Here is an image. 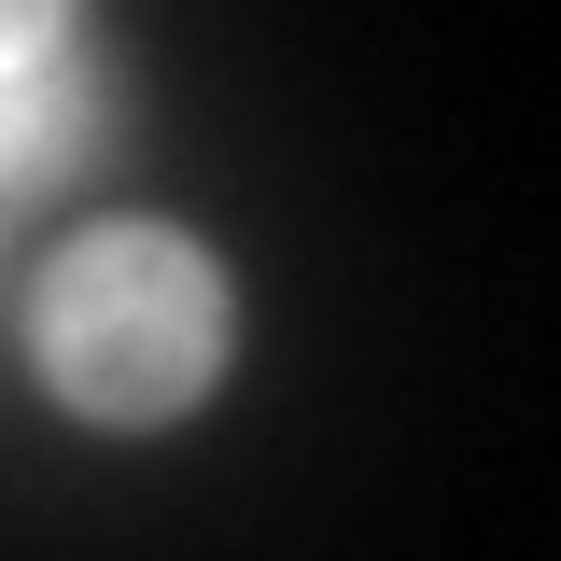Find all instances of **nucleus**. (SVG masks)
I'll return each mask as SVG.
<instances>
[{
    "mask_svg": "<svg viewBox=\"0 0 561 561\" xmlns=\"http://www.w3.org/2000/svg\"><path fill=\"white\" fill-rule=\"evenodd\" d=\"M70 43V0H0V84H14V70H43Z\"/></svg>",
    "mask_w": 561,
    "mask_h": 561,
    "instance_id": "obj_3",
    "label": "nucleus"
},
{
    "mask_svg": "<svg viewBox=\"0 0 561 561\" xmlns=\"http://www.w3.org/2000/svg\"><path fill=\"white\" fill-rule=\"evenodd\" d=\"M225 365V280L169 225H99L43 280V379L84 421H169Z\"/></svg>",
    "mask_w": 561,
    "mask_h": 561,
    "instance_id": "obj_1",
    "label": "nucleus"
},
{
    "mask_svg": "<svg viewBox=\"0 0 561 561\" xmlns=\"http://www.w3.org/2000/svg\"><path fill=\"white\" fill-rule=\"evenodd\" d=\"M84 113H99V70H70V57L14 70V84H0V183L70 169V154H84Z\"/></svg>",
    "mask_w": 561,
    "mask_h": 561,
    "instance_id": "obj_2",
    "label": "nucleus"
}]
</instances>
